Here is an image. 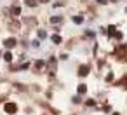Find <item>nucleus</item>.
<instances>
[{
    "label": "nucleus",
    "mask_w": 127,
    "mask_h": 115,
    "mask_svg": "<svg viewBox=\"0 0 127 115\" xmlns=\"http://www.w3.org/2000/svg\"><path fill=\"white\" fill-rule=\"evenodd\" d=\"M4 110H5V113H16L18 112V106H16V103H5Z\"/></svg>",
    "instance_id": "nucleus-1"
},
{
    "label": "nucleus",
    "mask_w": 127,
    "mask_h": 115,
    "mask_svg": "<svg viewBox=\"0 0 127 115\" xmlns=\"http://www.w3.org/2000/svg\"><path fill=\"white\" fill-rule=\"evenodd\" d=\"M4 45H5L7 49H12V47L16 45V38H7V40L4 42Z\"/></svg>",
    "instance_id": "nucleus-2"
},
{
    "label": "nucleus",
    "mask_w": 127,
    "mask_h": 115,
    "mask_svg": "<svg viewBox=\"0 0 127 115\" xmlns=\"http://www.w3.org/2000/svg\"><path fill=\"white\" fill-rule=\"evenodd\" d=\"M87 73H89V66H85V65H84V66H80V70H78V75H80V77H85Z\"/></svg>",
    "instance_id": "nucleus-3"
},
{
    "label": "nucleus",
    "mask_w": 127,
    "mask_h": 115,
    "mask_svg": "<svg viewBox=\"0 0 127 115\" xmlns=\"http://www.w3.org/2000/svg\"><path fill=\"white\" fill-rule=\"evenodd\" d=\"M11 12H12V14H14V16H19V14H21V9H19V7H18V5H14V7H12V9H11Z\"/></svg>",
    "instance_id": "nucleus-4"
},
{
    "label": "nucleus",
    "mask_w": 127,
    "mask_h": 115,
    "mask_svg": "<svg viewBox=\"0 0 127 115\" xmlns=\"http://www.w3.org/2000/svg\"><path fill=\"white\" fill-rule=\"evenodd\" d=\"M73 23L75 25H80V23H84V18L82 16H73Z\"/></svg>",
    "instance_id": "nucleus-5"
},
{
    "label": "nucleus",
    "mask_w": 127,
    "mask_h": 115,
    "mask_svg": "<svg viewBox=\"0 0 127 115\" xmlns=\"http://www.w3.org/2000/svg\"><path fill=\"white\" fill-rule=\"evenodd\" d=\"M85 92H87V85L80 84V85H78V94H85Z\"/></svg>",
    "instance_id": "nucleus-6"
},
{
    "label": "nucleus",
    "mask_w": 127,
    "mask_h": 115,
    "mask_svg": "<svg viewBox=\"0 0 127 115\" xmlns=\"http://www.w3.org/2000/svg\"><path fill=\"white\" fill-rule=\"evenodd\" d=\"M51 23H52V25L61 23V16H52V18H51Z\"/></svg>",
    "instance_id": "nucleus-7"
},
{
    "label": "nucleus",
    "mask_w": 127,
    "mask_h": 115,
    "mask_svg": "<svg viewBox=\"0 0 127 115\" xmlns=\"http://www.w3.org/2000/svg\"><path fill=\"white\" fill-rule=\"evenodd\" d=\"M4 59H5L7 63H11V61H12V54H11V52H5V54H4Z\"/></svg>",
    "instance_id": "nucleus-8"
},
{
    "label": "nucleus",
    "mask_w": 127,
    "mask_h": 115,
    "mask_svg": "<svg viewBox=\"0 0 127 115\" xmlns=\"http://www.w3.org/2000/svg\"><path fill=\"white\" fill-rule=\"evenodd\" d=\"M35 66H37V68H38V70H40V68H42V66H45V61H44V59H38V61H37V63H35Z\"/></svg>",
    "instance_id": "nucleus-9"
},
{
    "label": "nucleus",
    "mask_w": 127,
    "mask_h": 115,
    "mask_svg": "<svg viewBox=\"0 0 127 115\" xmlns=\"http://www.w3.org/2000/svg\"><path fill=\"white\" fill-rule=\"evenodd\" d=\"M108 35H110V37H113V35H115V26H113V25H111V26H108Z\"/></svg>",
    "instance_id": "nucleus-10"
},
{
    "label": "nucleus",
    "mask_w": 127,
    "mask_h": 115,
    "mask_svg": "<svg viewBox=\"0 0 127 115\" xmlns=\"http://www.w3.org/2000/svg\"><path fill=\"white\" fill-rule=\"evenodd\" d=\"M52 42L54 44H61V37L59 35H52Z\"/></svg>",
    "instance_id": "nucleus-11"
},
{
    "label": "nucleus",
    "mask_w": 127,
    "mask_h": 115,
    "mask_svg": "<svg viewBox=\"0 0 127 115\" xmlns=\"http://www.w3.org/2000/svg\"><path fill=\"white\" fill-rule=\"evenodd\" d=\"M49 65H51V68H52V72H54V68H56V59L51 58V59H49Z\"/></svg>",
    "instance_id": "nucleus-12"
},
{
    "label": "nucleus",
    "mask_w": 127,
    "mask_h": 115,
    "mask_svg": "<svg viewBox=\"0 0 127 115\" xmlns=\"http://www.w3.org/2000/svg\"><path fill=\"white\" fill-rule=\"evenodd\" d=\"M26 5H30V7H35V5H37V0H26Z\"/></svg>",
    "instance_id": "nucleus-13"
},
{
    "label": "nucleus",
    "mask_w": 127,
    "mask_h": 115,
    "mask_svg": "<svg viewBox=\"0 0 127 115\" xmlns=\"http://www.w3.org/2000/svg\"><path fill=\"white\" fill-rule=\"evenodd\" d=\"M45 37H47V33L44 30H38V38H45Z\"/></svg>",
    "instance_id": "nucleus-14"
},
{
    "label": "nucleus",
    "mask_w": 127,
    "mask_h": 115,
    "mask_svg": "<svg viewBox=\"0 0 127 115\" xmlns=\"http://www.w3.org/2000/svg\"><path fill=\"white\" fill-rule=\"evenodd\" d=\"M113 37H117V38L120 40V38H122V33H120V32H115V35H113Z\"/></svg>",
    "instance_id": "nucleus-15"
},
{
    "label": "nucleus",
    "mask_w": 127,
    "mask_h": 115,
    "mask_svg": "<svg viewBox=\"0 0 127 115\" xmlns=\"http://www.w3.org/2000/svg\"><path fill=\"white\" fill-rule=\"evenodd\" d=\"M80 101H82L80 96H75V98H73V103H80Z\"/></svg>",
    "instance_id": "nucleus-16"
},
{
    "label": "nucleus",
    "mask_w": 127,
    "mask_h": 115,
    "mask_svg": "<svg viewBox=\"0 0 127 115\" xmlns=\"http://www.w3.org/2000/svg\"><path fill=\"white\" fill-rule=\"evenodd\" d=\"M97 4H101V5H104V4H108V0H96Z\"/></svg>",
    "instance_id": "nucleus-17"
},
{
    "label": "nucleus",
    "mask_w": 127,
    "mask_h": 115,
    "mask_svg": "<svg viewBox=\"0 0 127 115\" xmlns=\"http://www.w3.org/2000/svg\"><path fill=\"white\" fill-rule=\"evenodd\" d=\"M32 44H33V47H38V45H40V42H38V40H33Z\"/></svg>",
    "instance_id": "nucleus-18"
},
{
    "label": "nucleus",
    "mask_w": 127,
    "mask_h": 115,
    "mask_svg": "<svg viewBox=\"0 0 127 115\" xmlns=\"http://www.w3.org/2000/svg\"><path fill=\"white\" fill-rule=\"evenodd\" d=\"M38 2H44V4H45V2H49V0H38Z\"/></svg>",
    "instance_id": "nucleus-19"
},
{
    "label": "nucleus",
    "mask_w": 127,
    "mask_h": 115,
    "mask_svg": "<svg viewBox=\"0 0 127 115\" xmlns=\"http://www.w3.org/2000/svg\"><path fill=\"white\" fill-rule=\"evenodd\" d=\"M0 101H2V99H0Z\"/></svg>",
    "instance_id": "nucleus-20"
}]
</instances>
